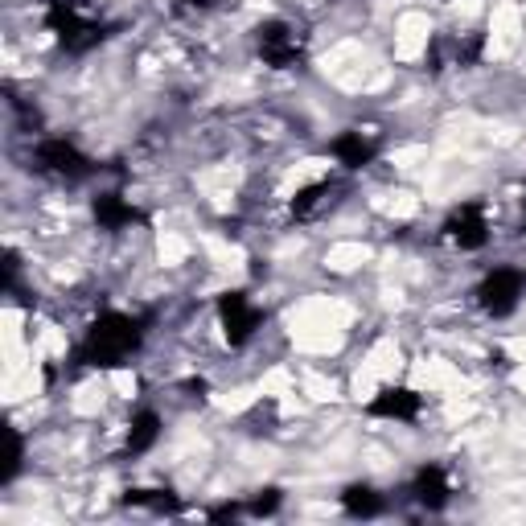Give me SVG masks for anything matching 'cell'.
<instances>
[{"label":"cell","mask_w":526,"mask_h":526,"mask_svg":"<svg viewBox=\"0 0 526 526\" xmlns=\"http://www.w3.org/2000/svg\"><path fill=\"white\" fill-rule=\"evenodd\" d=\"M218 321H222L227 342H231V346H243V342H251V333L259 329L263 313L251 305L243 292H222V296H218Z\"/></svg>","instance_id":"4"},{"label":"cell","mask_w":526,"mask_h":526,"mask_svg":"<svg viewBox=\"0 0 526 526\" xmlns=\"http://www.w3.org/2000/svg\"><path fill=\"white\" fill-rule=\"evenodd\" d=\"M140 337H144V333H140V321H132V317L116 313V309H107V313H99V317L91 321L79 358H83L87 366H124V358L136 354Z\"/></svg>","instance_id":"1"},{"label":"cell","mask_w":526,"mask_h":526,"mask_svg":"<svg viewBox=\"0 0 526 526\" xmlns=\"http://www.w3.org/2000/svg\"><path fill=\"white\" fill-rule=\"evenodd\" d=\"M235 514H239V506H235V502H227V506H214V510H210V522H231Z\"/></svg>","instance_id":"20"},{"label":"cell","mask_w":526,"mask_h":526,"mask_svg":"<svg viewBox=\"0 0 526 526\" xmlns=\"http://www.w3.org/2000/svg\"><path fill=\"white\" fill-rule=\"evenodd\" d=\"M124 506H140V510L165 514V510H177V498H173L169 490H128V494H124Z\"/></svg>","instance_id":"16"},{"label":"cell","mask_w":526,"mask_h":526,"mask_svg":"<svg viewBox=\"0 0 526 526\" xmlns=\"http://www.w3.org/2000/svg\"><path fill=\"white\" fill-rule=\"evenodd\" d=\"M190 5H198V9H206V5H214V0H190Z\"/></svg>","instance_id":"21"},{"label":"cell","mask_w":526,"mask_h":526,"mask_svg":"<svg viewBox=\"0 0 526 526\" xmlns=\"http://www.w3.org/2000/svg\"><path fill=\"white\" fill-rule=\"evenodd\" d=\"M444 235L453 239L461 251H481L485 239H490V222H485V210H481L477 202L453 210V214H448V222H444Z\"/></svg>","instance_id":"7"},{"label":"cell","mask_w":526,"mask_h":526,"mask_svg":"<svg viewBox=\"0 0 526 526\" xmlns=\"http://www.w3.org/2000/svg\"><path fill=\"white\" fill-rule=\"evenodd\" d=\"M411 494L424 510H444L448 506V494H453V485H448V473L440 465H424L411 481Z\"/></svg>","instance_id":"8"},{"label":"cell","mask_w":526,"mask_h":526,"mask_svg":"<svg viewBox=\"0 0 526 526\" xmlns=\"http://www.w3.org/2000/svg\"><path fill=\"white\" fill-rule=\"evenodd\" d=\"M329 198H333V185L329 181H317V185H305L296 198H292V218L296 222H309V218H317L325 206H329Z\"/></svg>","instance_id":"11"},{"label":"cell","mask_w":526,"mask_h":526,"mask_svg":"<svg viewBox=\"0 0 526 526\" xmlns=\"http://www.w3.org/2000/svg\"><path fill=\"white\" fill-rule=\"evenodd\" d=\"M103 37H107V29L83 17V21H79V25H74L70 33H62V37H58V42H62V50H66V54H87V50H95V46L103 42Z\"/></svg>","instance_id":"13"},{"label":"cell","mask_w":526,"mask_h":526,"mask_svg":"<svg viewBox=\"0 0 526 526\" xmlns=\"http://www.w3.org/2000/svg\"><path fill=\"white\" fill-rule=\"evenodd\" d=\"M37 169H46L54 177H87L95 165L70 140H42L37 144Z\"/></svg>","instance_id":"6"},{"label":"cell","mask_w":526,"mask_h":526,"mask_svg":"<svg viewBox=\"0 0 526 526\" xmlns=\"http://www.w3.org/2000/svg\"><path fill=\"white\" fill-rule=\"evenodd\" d=\"M526 288V276L514 272V268H494L490 276L481 280L477 288V300H481V309L490 313V317H510L518 309V296Z\"/></svg>","instance_id":"3"},{"label":"cell","mask_w":526,"mask_h":526,"mask_svg":"<svg viewBox=\"0 0 526 526\" xmlns=\"http://www.w3.org/2000/svg\"><path fill=\"white\" fill-rule=\"evenodd\" d=\"M333 157L346 169H366L374 157H379V144H374L370 136H362V132H342L333 140Z\"/></svg>","instance_id":"10"},{"label":"cell","mask_w":526,"mask_h":526,"mask_svg":"<svg viewBox=\"0 0 526 526\" xmlns=\"http://www.w3.org/2000/svg\"><path fill=\"white\" fill-rule=\"evenodd\" d=\"M95 222L103 231H124V227L144 222V214L132 202H124L120 194H103V198H95Z\"/></svg>","instance_id":"9"},{"label":"cell","mask_w":526,"mask_h":526,"mask_svg":"<svg viewBox=\"0 0 526 526\" xmlns=\"http://www.w3.org/2000/svg\"><path fill=\"white\" fill-rule=\"evenodd\" d=\"M21 461H25V440L21 432H9V465H5V481H13L21 473Z\"/></svg>","instance_id":"17"},{"label":"cell","mask_w":526,"mask_h":526,"mask_svg":"<svg viewBox=\"0 0 526 526\" xmlns=\"http://www.w3.org/2000/svg\"><path fill=\"white\" fill-rule=\"evenodd\" d=\"M79 21H83V13H79V5H74V0H50V5H46V25H50L58 37L70 33Z\"/></svg>","instance_id":"15"},{"label":"cell","mask_w":526,"mask_h":526,"mask_svg":"<svg viewBox=\"0 0 526 526\" xmlns=\"http://www.w3.org/2000/svg\"><path fill=\"white\" fill-rule=\"evenodd\" d=\"M342 506L346 514L354 518H374V514H383V498L370 490V485H350V490L342 494Z\"/></svg>","instance_id":"14"},{"label":"cell","mask_w":526,"mask_h":526,"mask_svg":"<svg viewBox=\"0 0 526 526\" xmlns=\"http://www.w3.org/2000/svg\"><path fill=\"white\" fill-rule=\"evenodd\" d=\"M255 518H268V514H276L280 510V490H259V498L247 506Z\"/></svg>","instance_id":"18"},{"label":"cell","mask_w":526,"mask_h":526,"mask_svg":"<svg viewBox=\"0 0 526 526\" xmlns=\"http://www.w3.org/2000/svg\"><path fill=\"white\" fill-rule=\"evenodd\" d=\"M255 46H259V58L268 62L272 70H296L305 62V46H300V37L292 25L284 21H268L255 29Z\"/></svg>","instance_id":"2"},{"label":"cell","mask_w":526,"mask_h":526,"mask_svg":"<svg viewBox=\"0 0 526 526\" xmlns=\"http://www.w3.org/2000/svg\"><path fill=\"white\" fill-rule=\"evenodd\" d=\"M157 436H161V416L157 411H140V416L132 420V428H128V453L132 457L148 453V448L157 444Z\"/></svg>","instance_id":"12"},{"label":"cell","mask_w":526,"mask_h":526,"mask_svg":"<svg viewBox=\"0 0 526 526\" xmlns=\"http://www.w3.org/2000/svg\"><path fill=\"white\" fill-rule=\"evenodd\" d=\"M17 272H21V259L9 251V255H5V288H13V284H17Z\"/></svg>","instance_id":"19"},{"label":"cell","mask_w":526,"mask_h":526,"mask_svg":"<svg viewBox=\"0 0 526 526\" xmlns=\"http://www.w3.org/2000/svg\"><path fill=\"white\" fill-rule=\"evenodd\" d=\"M420 411H424V395L420 391H411V387H383L379 395H374L366 403V416L374 420H420Z\"/></svg>","instance_id":"5"}]
</instances>
